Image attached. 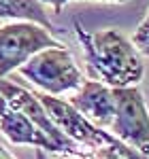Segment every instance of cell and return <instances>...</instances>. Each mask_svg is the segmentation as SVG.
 I'll return each mask as SVG.
<instances>
[{
	"label": "cell",
	"instance_id": "cell-7",
	"mask_svg": "<svg viewBox=\"0 0 149 159\" xmlns=\"http://www.w3.org/2000/svg\"><path fill=\"white\" fill-rule=\"evenodd\" d=\"M0 132L13 144H32L47 153H60L58 144L51 138H47L24 112L11 106L2 96H0Z\"/></svg>",
	"mask_w": 149,
	"mask_h": 159
},
{
	"label": "cell",
	"instance_id": "cell-12",
	"mask_svg": "<svg viewBox=\"0 0 149 159\" xmlns=\"http://www.w3.org/2000/svg\"><path fill=\"white\" fill-rule=\"evenodd\" d=\"M68 2H70V0H41V4H43L45 9L49 7V9H51L53 13H60V11L64 9V7L68 4Z\"/></svg>",
	"mask_w": 149,
	"mask_h": 159
},
{
	"label": "cell",
	"instance_id": "cell-1",
	"mask_svg": "<svg viewBox=\"0 0 149 159\" xmlns=\"http://www.w3.org/2000/svg\"><path fill=\"white\" fill-rule=\"evenodd\" d=\"M74 34L83 47V57L92 76L109 87H132L145 76L143 55L132 40L115 28L87 32L74 21Z\"/></svg>",
	"mask_w": 149,
	"mask_h": 159
},
{
	"label": "cell",
	"instance_id": "cell-5",
	"mask_svg": "<svg viewBox=\"0 0 149 159\" xmlns=\"http://www.w3.org/2000/svg\"><path fill=\"white\" fill-rule=\"evenodd\" d=\"M0 96L7 100L11 106H15L19 112H24L26 117L34 123L47 138H51V140L58 144L60 153H70V151H74V148L79 147L77 142H73V140L49 119L45 106L41 104V100H38V96L34 91L24 89L22 85H17V83H13V81L0 79Z\"/></svg>",
	"mask_w": 149,
	"mask_h": 159
},
{
	"label": "cell",
	"instance_id": "cell-6",
	"mask_svg": "<svg viewBox=\"0 0 149 159\" xmlns=\"http://www.w3.org/2000/svg\"><path fill=\"white\" fill-rule=\"evenodd\" d=\"M68 104L79 115H83L89 123L109 132V125L113 121V110H115L113 87L104 85L100 81H83V85L74 91Z\"/></svg>",
	"mask_w": 149,
	"mask_h": 159
},
{
	"label": "cell",
	"instance_id": "cell-13",
	"mask_svg": "<svg viewBox=\"0 0 149 159\" xmlns=\"http://www.w3.org/2000/svg\"><path fill=\"white\" fill-rule=\"evenodd\" d=\"M0 159H17V157H15V155H13L4 144H0Z\"/></svg>",
	"mask_w": 149,
	"mask_h": 159
},
{
	"label": "cell",
	"instance_id": "cell-2",
	"mask_svg": "<svg viewBox=\"0 0 149 159\" xmlns=\"http://www.w3.org/2000/svg\"><path fill=\"white\" fill-rule=\"evenodd\" d=\"M17 70L26 81L43 89V93L55 96V98L64 93H74L85 81L73 53L64 45L38 51Z\"/></svg>",
	"mask_w": 149,
	"mask_h": 159
},
{
	"label": "cell",
	"instance_id": "cell-4",
	"mask_svg": "<svg viewBox=\"0 0 149 159\" xmlns=\"http://www.w3.org/2000/svg\"><path fill=\"white\" fill-rule=\"evenodd\" d=\"M51 30L34 21H9L0 25V79L17 70L22 64L47 47H58Z\"/></svg>",
	"mask_w": 149,
	"mask_h": 159
},
{
	"label": "cell",
	"instance_id": "cell-3",
	"mask_svg": "<svg viewBox=\"0 0 149 159\" xmlns=\"http://www.w3.org/2000/svg\"><path fill=\"white\" fill-rule=\"evenodd\" d=\"M113 102L115 110L109 132L119 142L149 155V106L145 93L138 85L113 87Z\"/></svg>",
	"mask_w": 149,
	"mask_h": 159
},
{
	"label": "cell",
	"instance_id": "cell-9",
	"mask_svg": "<svg viewBox=\"0 0 149 159\" xmlns=\"http://www.w3.org/2000/svg\"><path fill=\"white\" fill-rule=\"evenodd\" d=\"M113 138H115V136H113ZM64 159H126V157L119 151H115L111 144H104V147H96V148L77 147L74 151H70V153H64Z\"/></svg>",
	"mask_w": 149,
	"mask_h": 159
},
{
	"label": "cell",
	"instance_id": "cell-14",
	"mask_svg": "<svg viewBox=\"0 0 149 159\" xmlns=\"http://www.w3.org/2000/svg\"><path fill=\"white\" fill-rule=\"evenodd\" d=\"M92 2H107V4H122V2H128V0H92Z\"/></svg>",
	"mask_w": 149,
	"mask_h": 159
},
{
	"label": "cell",
	"instance_id": "cell-11",
	"mask_svg": "<svg viewBox=\"0 0 149 159\" xmlns=\"http://www.w3.org/2000/svg\"><path fill=\"white\" fill-rule=\"evenodd\" d=\"M111 147L115 148V151H119V153H122L126 159H149V155H143V153L134 151L132 147H128V144H124V142H119L117 138H115V142H113Z\"/></svg>",
	"mask_w": 149,
	"mask_h": 159
},
{
	"label": "cell",
	"instance_id": "cell-8",
	"mask_svg": "<svg viewBox=\"0 0 149 159\" xmlns=\"http://www.w3.org/2000/svg\"><path fill=\"white\" fill-rule=\"evenodd\" d=\"M0 19L34 21L47 30H53L47 9L41 4V0H0Z\"/></svg>",
	"mask_w": 149,
	"mask_h": 159
},
{
	"label": "cell",
	"instance_id": "cell-10",
	"mask_svg": "<svg viewBox=\"0 0 149 159\" xmlns=\"http://www.w3.org/2000/svg\"><path fill=\"white\" fill-rule=\"evenodd\" d=\"M132 45L137 47V51L141 55L149 57V9H147V15L143 17V21L137 25V30L132 34Z\"/></svg>",
	"mask_w": 149,
	"mask_h": 159
},
{
	"label": "cell",
	"instance_id": "cell-15",
	"mask_svg": "<svg viewBox=\"0 0 149 159\" xmlns=\"http://www.w3.org/2000/svg\"><path fill=\"white\" fill-rule=\"evenodd\" d=\"M36 159H51V157H47V151H43V148H36Z\"/></svg>",
	"mask_w": 149,
	"mask_h": 159
}]
</instances>
